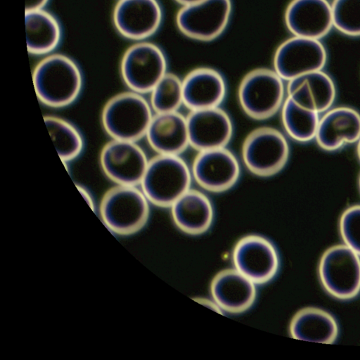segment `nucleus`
I'll list each match as a JSON object with an SVG mask.
<instances>
[{
  "label": "nucleus",
  "instance_id": "1",
  "mask_svg": "<svg viewBox=\"0 0 360 360\" xmlns=\"http://www.w3.org/2000/svg\"><path fill=\"white\" fill-rule=\"evenodd\" d=\"M32 82L38 99L45 105L59 108L79 97L83 77L77 64L67 56L56 53L43 58L34 68Z\"/></svg>",
  "mask_w": 360,
  "mask_h": 360
},
{
  "label": "nucleus",
  "instance_id": "2",
  "mask_svg": "<svg viewBox=\"0 0 360 360\" xmlns=\"http://www.w3.org/2000/svg\"><path fill=\"white\" fill-rule=\"evenodd\" d=\"M191 169L179 155H160L149 160L140 188L153 205L170 207L191 188Z\"/></svg>",
  "mask_w": 360,
  "mask_h": 360
},
{
  "label": "nucleus",
  "instance_id": "3",
  "mask_svg": "<svg viewBox=\"0 0 360 360\" xmlns=\"http://www.w3.org/2000/svg\"><path fill=\"white\" fill-rule=\"evenodd\" d=\"M153 110L143 94L129 90L110 98L101 112L103 128L111 139L136 142L146 136Z\"/></svg>",
  "mask_w": 360,
  "mask_h": 360
},
{
  "label": "nucleus",
  "instance_id": "4",
  "mask_svg": "<svg viewBox=\"0 0 360 360\" xmlns=\"http://www.w3.org/2000/svg\"><path fill=\"white\" fill-rule=\"evenodd\" d=\"M149 202L137 186L115 184L101 199V217L113 232L120 235L131 234L146 224L150 214Z\"/></svg>",
  "mask_w": 360,
  "mask_h": 360
},
{
  "label": "nucleus",
  "instance_id": "5",
  "mask_svg": "<svg viewBox=\"0 0 360 360\" xmlns=\"http://www.w3.org/2000/svg\"><path fill=\"white\" fill-rule=\"evenodd\" d=\"M283 79L274 71L257 68L241 80L238 91L239 104L250 117L262 120L274 116L285 100Z\"/></svg>",
  "mask_w": 360,
  "mask_h": 360
},
{
  "label": "nucleus",
  "instance_id": "6",
  "mask_svg": "<svg viewBox=\"0 0 360 360\" xmlns=\"http://www.w3.org/2000/svg\"><path fill=\"white\" fill-rule=\"evenodd\" d=\"M242 160L252 174L268 177L279 172L286 165L290 148L285 136L278 129L263 126L245 137L242 146Z\"/></svg>",
  "mask_w": 360,
  "mask_h": 360
},
{
  "label": "nucleus",
  "instance_id": "7",
  "mask_svg": "<svg viewBox=\"0 0 360 360\" xmlns=\"http://www.w3.org/2000/svg\"><path fill=\"white\" fill-rule=\"evenodd\" d=\"M167 63L162 50L156 44L141 41L129 47L120 64L122 79L129 90L150 93L167 72Z\"/></svg>",
  "mask_w": 360,
  "mask_h": 360
},
{
  "label": "nucleus",
  "instance_id": "8",
  "mask_svg": "<svg viewBox=\"0 0 360 360\" xmlns=\"http://www.w3.org/2000/svg\"><path fill=\"white\" fill-rule=\"evenodd\" d=\"M319 276L325 289L340 299H350L360 290V259L347 245H336L323 255Z\"/></svg>",
  "mask_w": 360,
  "mask_h": 360
},
{
  "label": "nucleus",
  "instance_id": "9",
  "mask_svg": "<svg viewBox=\"0 0 360 360\" xmlns=\"http://www.w3.org/2000/svg\"><path fill=\"white\" fill-rule=\"evenodd\" d=\"M231 11V0H201L182 6L176 15V25L188 37L210 41L224 32Z\"/></svg>",
  "mask_w": 360,
  "mask_h": 360
},
{
  "label": "nucleus",
  "instance_id": "10",
  "mask_svg": "<svg viewBox=\"0 0 360 360\" xmlns=\"http://www.w3.org/2000/svg\"><path fill=\"white\" fill-rule=\"evenodd\" d=\"M149 160L135 141L111 139L101 149L100 165L116 185L139 186Z\"/></svg>",
  "mask_w": 360,
  "mask_h": 360
},
{
  "label": "nucleus",
  "instance_id": "11",
  "mask_svg": "<svg viewBox=\"0 0 360 360\" xmlns=\"http://www.w3.org/2000/svg\"><path fill=\"white\" fill-rule=\"evenodd\" d=\"M327 60L326 48L319 39L293 36L283 41L274 56V70L283 79L322 70Z\"/></svg>",
  "mask_w": 360,
  "mask_h": 360
},
{
  "label": "nucleus",
  "instance_id": "12",
  "mask_svg": "<svg viewBox=\"0 0 360 360\" xmlns=\"http://www.w3.org/2000/svg\"><path fill=\"white\" fill-rule=\"evenodd\" d=\"M234 268L255 284H264L274 278L279 269V257L274 244L259 235L240 238L233 248Z\"/></svg>",
  "mask_w": 360,
  "mask_h": 360
},
{
  "label": "nucleus",
  "instance_id": "13",
  "mask_svg": "<svg viewBox=\"0 0 360 360\" xmlns=\"http://www.w3.org/2000/svg\"><path fill=\"white\" fill-rule=\"evenodd\" d=\"M191 169L198 186L213 193L231 188L240 174L237 158L226 147L199 151Z\"/></svg>",
  "mask_w": 360,
  "mask_h": 360
},
{
  "label": "nucleus",
  "instance_id": "14",
  "mask_svg": "<svg viewBox=\"0 0 360 360\" xmlns=\"http://www.w3.org/2000/svg\"><path fill=\"white\" fill-rule=\"evenodd\" d=\"M186 120L190 146L198 152L226 147L233 136L232 120L220 107L191 110Z\"/></svg>",
  "mask_w": 360,
  "mask_h": 360
},
{
  "label": "nucleus",
  "instance_id": "15",
  "mask_svg": "<svg viewBox=\"0 0 360 360\" xmlns=\"http://www.w3.org/2000/svg\"><path fill=\"white\" fill-rule=\"evenodd\" d=\"M112 19L122 36L143 40L158 30L162 11L157 0H119L114 8Z\"/></svg>",
  "mask_w": 360,
  "mask_h": 360
},
{
  "label": "nucleus",
  "instance_id": "16",
  "mask_svg": "<svg viewBox=\"0 0 360 360\" xmlns=\"http://www.w3.org/2000/svg\"><path fill=\"white\" fill-rule=\"evenodd\" d=\"M285 22L293 36L320 39L333 27L332 6L327 0H292Z\"/></svg>",
  "mask_w": 360,
  "mask_h": 360
},
{
  "label": "nucleus",
  "instance_id": "17",
  "mask_svg": "<svg viewBox=\"0 0 360 360\" xmlns=\"http://www.w3.org/2000/svg\"><path fill=\"white\" fill-rule=\"evenodd\" d=\"M255 285L235 268L228 269L214 276L210 292L214 301L222 311L240 314L254 304L257 296Z\"/></svg>",
  "mask_w": 360,
  "mask_h": 360
},
{
  "label": "nucleus",
  "instance_id": "18",
  "mask_svg": "<svg viewBox=\"0 0 360 360\" xmlns=\"http://www.w3.org/2000/svg\"><path fill=\"white\" fill-rule=\"evenodd\" d=\"M184 105L190 111L220 107L227 87L223 75L210 68H198L182 79Z\"/></svg>",
  "mask_w": 360,
  "mask_h": 360
},
{
  "label": "nucleus",
  "instance_id": "19",
  "mask_svg": "<svg viewBox=\"0 0 360 360\" xmlns=\"http://www.w3.org/2000/svg\"><path fill=\"white\" fill-rule=\"evenodd\" d=\"M360 139V114L348 107L328 110L319 120L315 139L328 151L336 150Z\"/></svg>",
  "mask_w": 360,
  "mask_h": 360
},
{
  "label": "nucleus",
  "instance_id": "20",
  "mask_svg": "<svg viewBox=\"0 0 360 360\" xmlns=\"http://www.w3.org/2000/svg\"><path fill=\"white\" fill-rule=\"evenodd\" d=\"M145 137L158 154L180 155L190 146L186 117L178 111L155 113Z\"/></svg>",
  "mask_w": 360,
  "mask_h": 360
},
{
  "label": "nucleus",
  "instance_id": "21",
  "mask_svg": "<svg viewBox=\"0 0 360 360\" xmlns=\"http://www.w3.org/2000/svg\"><path fill=\"white\" fill-rule=\"evenodd\" d=\"M286 93L298 105L319 114L331 107L336 89L331 77L319 70L288 81Z\"/></svg>",
  "mask_w": 360,
  "mask_h": 360
},
{
  "label": "nucleus",
  "instance_id": "22",
  "mask_svg": "<svg viewBox=\"0 0 360 360\" xmlns=\"http://www.w3.org/2000/svg\"><path fill=\"white\" fill-rule=\"evenodd\" d=\"M170 208L175 225L187 234L197 236L204 233L212 224V204L200 191L190 188Z\"/></svg>",
  "mask_w": 360,
  "mask_h": 360
},
{
  "label": "nucleus",
  "instance_id": "23",
  "mask_svg": "<svg viewBox=\"0 0 360 360\" xmlns=\"http://www.w3.org/2000/svg\"><path fill=\"white\" fill-rule=\"evenodd\" d=\"M291 336L297 340L333 343L338 333V324L328 312L312 307L299 311L290 325Z\"/></svg>",
  "mask_w": 360,
  "mask_h": 360
},
{
  "label": "nucleus",
  "instance_id": "24",
  "mask_svg": "<svg viewBox=\"0 0 360 360\" xmlns=\"http://www.w3.org/2000/svg\"><path fill=\"white\" fill-rule=\"evenodd\" d=\"M27 48L35 55L53 51L61 38V28L57 19L44 9L25 13Z\"/></svg>",
  "mask_w": 360,
  "mask_h": 360
},
{
  "label": "nucleus",
  "instance_id": "25",
  "mask_svg": "<svg viewBox=\"0 0 360 360\" xmlns=\"http://www.w3.org/2000/svg\"><path fill=\"white\" fill-rule=\"evenodd\" d=\"M281 119L286 133L299 142H307L316 137L319 113L305 108L286 97L281 107Z\"/></svg>",
  "mask_w": 360,
  "mask_h": 360
},
{
  "label": "nucleus",
  "instance_id": "26",
  "mask_svg": "<svg viewBox=\"0 0 360 360\" xmlns=\"http://www.w3.org/2000/svg\"><path fill=\"white\" fill-rule=\"evenodd\" d=\"M44 120L60 160L69 162L77 158L84 148V139L79 129L58 116L47 115Z\"/></svg>",
  "mask_w": 360,
  "mask_h": 360
},
{
  "label": "nucleus",
  "instance_id": "27",
  "mask_svg": "<svg viewBox=\"0 0 360 360\" xmlns=\"http://www.w3.org/2000/svg\"><path fill=\"white\" fill-rule=\"evenodd\" d=\"M149 94L155 113L176 112L184 105L182 79L171 72H167Z\"/></svg>",
  "mask_w": 360,
  "mask_h": 360
},
{
  "label": "nucleus",
  "instance_id": "28",
  "mask_svg": "<svg viewBox=\"0 0 360 360\" xmlns=\"http://www.w3.org/2000/svg\"><path fill=\"white\" fill-rule=\"evenodd\" d=\"M331 6L333 27L346 35L360 36V0H335Z\"/></svg>",
  "mask_w": 360,
  "mask_h": 360
},
{
  "label": "nucleus",
  "instance_id": "29",
  "mask_svg": "<svg viewBox=\"0 0 360 360\" xmlns=\"http://www.w3.org/2000/svg\"><path fill=\"white\" fill-rule=\"evenodd\" d=\"M340 228L346 245L360 255V205L352 206L345 211Z\"/></svg>",
  "mask_w": 360,
  "mask_h": 360
},
{
  "label": "nucleus",
  "instance_id": "30",
  "mask_svg": "<svg viewBox=\"0 0 360 360\" xmlns=\"http://www.w3.org/2000/svg\"><path fill=\"white\" fill-rule=\"evenodd\" d=\"M49 0H25V12L43 9Z\"/></svg>",
  "mask_w": 360,
  "mask_h": 360
},
{
  "label": "nucleus",
  "instance_id": "31",
  "mask_svg": "<svg viewBox=\"0 0 360 360\" xmlns=\"http://www.w3.org/2000/svg\"><path fill=\"white\" fill-rule=\"evenodd\" d=\"M77 188H78V190L80 191V193H82V195L84 196V198H86V201L89 202V204L91 205V206H93V201H92V198L91 197V195L89 194V193L88 192V191L81 186L80 185L77 186Z\"/></svg>",
  "mask_w": 360,
  "mask_h": 360
},
{
  "label": "nucleus",
  "instance_id": "32",
  "mask_svg": "<svg viewBox=\"0 0 360 360\" xmlns=\"http://www.w3.org/2000/svg\"><path fill=\"white\" fill-rule=\"evenodd\" d=\"M177 2L181 4L182 6L191 4L198 1H200L201 0H176Z\"/></svg>",
  "mask_w": 360,
  "mask_h": 360
},
{
  "label": "nucleus",
  "instance_id": "33",
  "mask_svg": "<svg viewBox=\"0 0 360 360\" xmlns=\"http://www.w3.org/2000/svg\"><path fill=\"white\" fill-rule=\"evenodd\" d=\"M357 153H358V156H359V158L360 159V139L358 141Z\"/></svg>",
  "mask_w": 360,
  "mask_h": 360
},
{
  "label": "nucleus",
  "instance_id": "34",
  "mask_svg": "<svg viewBox=\"0 0 360 360\" xmlns=\"http://www.w3.org/2000/svg\"><path fill=\"white\" fill-rule=\"evenodd\" d=\"M359 188H360V179H359Z\"/></svg>",
  "mask_w": 360,
  "mask_h": 360
}]
</instances>
